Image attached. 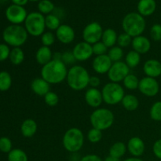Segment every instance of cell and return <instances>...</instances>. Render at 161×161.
<instances>
[{"label": "cell", "mask_w": 161, "mask_h": 161, "mask_svg": "<svg viewBox=\"0 0 161 161\" xmlns=\"http://www.w3.org/2000/svg\"><path fill=\"white\" fill-rule=\"evenodd\" d=\"M67 65L59 59H52L41 69L40 75L50 84H59L66 80L68 75Z\"/></svg>", "instance_id": "cell-1"}, {"label": "cell", "mask_w": 161, "mask_h": 161, "mask_svg": "<svg viewBox=\"0 0 161 161\" xmlns=\"http://www.w3.org/2000/svg\"><path fill=\"white\" fill-rule=\"evenodd\" d=\"M91 75L88 71L81 65H72L68 71L66 80L69 87L75 91L85 90L89 86Z\"/></svg>", "instance_id": "cell-2"}, {"label": "cell", "mask_w": 161, "mask_h": 161, "mask_svg": "<svg viewBox=\"0 0 161 161\" xmlns=\"http://www.w3.org/2000/svg\"><path fill=\"white\" fill-rule=\"evenodd\" d=\"M146 23L144 17L138 12H131L125 15L122 20L124 31L132 38L142 35L146 30Z\"/></svg>", "instance_id": "cell-3"}, {"label": "cell", "mask_w": 161, "mask_h": 161, "mask_svg": "<svg viewBox=\"0 0 161 161\" xmlns=\"http://www.w3.org/2000/svg\"><path fill=\"white\" fill-rule=\"evenodd\" d=\"M28 33L25 27L20 25H11L3 32V39L6 44L13 47H20L27 42Z\"/></svg>", "instance_id": "cell-4"}, {"label": "cell", "mask_w": 161, "mask_h": 161, "mask_svg": "<svg viewBox=\"0 0 161 161\" xmlns=\"http://www.w3.org/2000/svg\"><path fill=\"white\" fill-rule=\"evenodd\" d=\"M114 120L113 113L106 108H96L90 116V122L92 127L102 131L109 129L114 124Z\"/></svg>", "instance_id": "cell-5"}, {"label": "cell", "mask_w": 161, "mask_h": 161, "mask_svg": "<svg viewBox=\"0 0 161 161\" xmlns=\"http://www.w3.org/2000/svg\"><path fill=\"white\" fill-rule=\"evenodd\" d=\"M84 139V135L80 128L72 127L63 135L62 145L68 152L75 153L83 148Z\"/></svg>", "instance_id": "cell-6"}, {"label": "cell", "mask_w": 161, "mask_h": 161, "mask_svg": "<svg viewBox=\"0 0 161 161\" xmlns=\"http://www.w3.org/2000/svg\"><path fill=\"white\" fill-rule=\"evenodd\" d=\"M101 91L103 97V102L109 105L121 103L125 96L124 87L119 83L113 82L106 83Z\"/></svg>", "instance_id": "cell-7"}, {"label": "cell", "mask_w": 161, "mask_h": 161, "mask_svg": "<svg viewBox=\"0 0 161 161\" xmlns=\"http://www.w3.org/2000/svg\"><path fill=\"white\" fill-rule=\"evenodd\" d=\"M25 28L30 36L33 37L41 36L45 32V17L39 12L30 13L25 21Z\"/></svg>", "instance_id": "cell-8"}, {"label": "cell", "mask_w": 161, "mask_h": 161, "mask_svg": "<svg viewBox=\"0 0 161 161\" xmlns=\"http://www.w3.org/2000/svg\"><path fill=\"white\" fill-rule=\"evenodd\" d=\"M103 31L102 25L98 22H91L86 25L83 30L82 36H83V41L91 45L100 42L102 40Z\"/></svg>", "instance_id": "cell-9"}, {"label": "cell", "mask_w": 161, "mask_h": 161, "mask_svg": "<svg viewBox=\"0 0 161 161\" xmlns=\"http://www.w3.org/2000/svg\"><path fill=\"white\" fill-rule=\"evenodd\" d=\"M130 68L124 61L114 62L108 72V78L110 82L119 83L124 81L127 75L130 74Z\"/></svg>", "instance_id": "cell-10"}, {"label": "cell", "mask_w": 161, "mask_h": 161, "mask_svg": "<svg viewBox=\"0 0 161 161\" xmlns=\"http://www.w3.org/2000/svg\"><path fill=\"white\" fill-rule=\"evenodd\" d=\"M6 17L12 25H20L25 23L28 16L27 10L24 6L12 4L6 9Z\"/></svg>", "instance_id": "cell-11"}, {"label": "cell", "mask_w": 161, "mask_h": 161, "mask_svg": "<svg viewBox=\"0 0 161 161\" xmlns=\"http://www.w3.org/2000/svg\"><path fill=\"white\" fill-rule=\"evenodd\" d=\"M138 90L146 97H155L160 91V84L155 78L146 76L140 80Z\"/></svg>", "instance_id": "cell-12"}, {"label": "cell", "mask_w": 161, "mask_h": 161, "mask_svg": "<svg viewBox=\"0 0 161 161\" xmlns=\"http://www.w3.org/2000/svg\"><path fill=\"white\" fill-rule=\"evenodd\" d=\"M75 60L78 61H86L93 56L92 45L84 42H80L75 45L72 50Z\"/></svg>", "instance_id": "cell-13"}, {"label": "cell", "mask_w": 161, "mask_h": 161, "mask_svg": "<svg viewBox=\"0 0 161 161\" xmlns=\"http://www.w3.org/2000/svg\"><path fill=\"white\" fill-rule=\"evenodd\" d=\"M56 39L61 43L68 45L72 43L75 38V30L69 25H61V26L56 31Z\"/></svg>", "instance_id": "cell-14"}, {"label": "cell", "mask_w": 161, "mask_h": 161, "mask_svg": "<svg viewBox=\"0 0 161 161\" xmlns=\"http://www.w3.org/2000/svg\"><path fill=\"white\" fill-rule=\"evenodd\" d=\"M113 62L111 61L108 54L96 56L92 61V68L97 74L103 75L108 73Z\"/></svg>", "instance_id": "cell-15"}, {"label": "cell", "mask_w": 161, "mask_h": 161, "mask_svg": "<svg viewBox=\"0 0 161 161\" xmlns=\"http://www.w3.org/2000/svg\"><path fill=\"white\" fill-rule=\"evenodd\" d=\"M85 102L91 108H97L103 102L102 91L97 88L91 87L86 90L84 95Z\"/></svg>", "instance_id": "cell-16"}, {"label": "cell", "mask_w": 161, "mask_h": 161, "mask_svg": "<svg viewBox=\"0 0 161 161\" xmlns=\"http://www.w3.org/2000/svg\"><path fill=\"white\" fill-rule=\"evenodd\" d=\"M127 149L134 157H139L144 154L146 146L144 141L141 138L135 136L129 139L127 144Z\"/></svg>", "instance_id": "cell-17"}, {"label": "cell", "mask_w": 161, "mask_h": 161, "mask_svg": "<svg viewBox=\"0 0 161 161\" xmlns=\"http://www.w3.org/2000/svg\"><path fill=\"white\" fill-rule=\"evenodd\" d=\"M131 46L133 50L138 52L140 54H146L150 50L151 42L146 36L142 35L133 38Z\"/></svg>", "instance_id": "cell-18"}, {"label": "cell", "mask_w": 161, "mask_h": 161, "mask_svg": "<svg viewBox=\"0 0 161 161\" xmlns=\"http://www.w3.org/2000/svg\"><path fill=\"white\" fill-rule=\"evenodd\" d=\"M143 72L146 76L157 78L161 75V62L157 59H149L143 65Z\"/></svg>", "instance_id": "cell-19"}, {"label": "cell", "mask_w": 161, "mask_h": 161, "mask_svg": "<svg viewBox=\"0 0 161 161\" xmlns=\"http://www.w3.org/2000/svg\"><path fill=\"white\" fill-rule=\"evenodd\" d=\"M31 89L36 95L44 97L49 91H50V84L42 77H39L34 79L31 81Z\"/></svg>", "instance_id": "cell-20"}, {"label": "cell", "mask_w": 161, "mask_h": 161, "mask_svg": "<svg viewBox=\"0 0 161 161\" xmlns=\"http://www.w3.org/2000/svg\"><path fill=\"white\" fill-rule=\"evenodd\" d=\"M138 13L143 17H149L154 14L157 9L155 0H139L138 3Z\"/></svg>", "instance_id": "cell-21"}, {"label": "cell", "mask_w": 161, "mask_h": 161, "mask_svg": "<svg viewBox=\"0 0 161 161\" xmlns=\"http://www.w3.org/2000/svg\"><path fill=\"white\" fill-rule=\"evenodd\" d=\"M38 130L37 123L33 119H26L20 126V132L25 138H31L36 134Z\"/></svg>", "instance_id": "cell-22"}, {"label": "cell", "mask_w": 161, "mask_h": 161, "mask_svg": "<svg viewBox=\"0 0 161 161\" xmlns=\"http://www.w3.org/2000/svg\"><path fill=\"white\" fill-rule=\"evenodd\" d=\"M53 55L50 47L42 46L36 51V61H37L38 64L43 66L53 59Z\"/></svg>", "instance_id": "cell-23"}, {"label": "cell", "mask_w": 161, "mask_h": 161, "mask_svg": "<svg viewBox=\"0 0 161 161\" xmlns=\"http://www.w3.org/2000/svg\"><path fill=\"white\" fill-rule=\"evenodd\" d=\"M118 35L116 31L113 28H106L103 31L102 36V42L108 48L114 47L117 43Z\"/></svg>", "instance_id": "cell-24"}, {"label": "cell", "mask_w": 161, "mask_h": 161, "mask_svg": "<svg viewBox=\"0 0 161 161\" xmlns=\"http://www.w3.org/2000/svg\"><path fill=\"white\" fill-rule=\"evenodd\" d=\"M121 104L126 110L133 112L135 111L139 106V100L134 94H125Z\"/></svg>", "instance_id": "cell-25"}, {"label": "cell", "mask_w": 161, "mask_h": 161, "mask_svg": "<svg viewBox=\"0 0 161 161\" xmlns=\"http://www.w3.org/2000/svg\"><path fill=\"white\" fill-rule=\"evenodd\" d=\"M127 146L123 142H116L111 146L109 149V156L120 159L127 152Z\"/></svg>", "instance_id": "cell-26"}, {"label": "cell", "mask_w": 161, "mask_h": 161, "mask_svg": "<svg viewBox=\"0 0 161 161\" xmlns=\"http://www.w3.org/2000/svg\"><path fill=\"white\" fill-rule=\"evenodd\" d=\"M124 62L130 69H135L141 62V54L135 50H130L126 54Z\"/></svg>", "instance_id": "cell-27"}, {"label": "cell", "mask_w": 161, "mask_h": 161, "mask_svg": "<svg viewBox=\"0 0 161 161\" xmlns=\"http://www.w3.org/2000/svg\"><path fill=\"white\" fill-rule=\"evenodd\" d=\"M10 62L14 65H19L22 64L25 60V53L20 47H14L9 53Z\"/></svg>", "instance_id": "cell-28"}, {"label": "cell", "mask_w": 161, "mask_h": 161, "mask_svg": "<svg viewBox=\"0 0 161 161\" xmlns=\"http://www.w3.org/2000/svg\"><path fill=\"white\" fill-rule=\"evenodd\" d=\"M46 28H48L50 31H57L58 28L61 26V20L60 17L55 15L54 14H48L45 17Z\"/></svg>", "instance_id": "cell-29"}, {"label": "cell", "mask_w": 161, "mask_h": 161, "mask_svg": "<svg viewBox=\"0 0 161 161\" xmlns=\"http://www.w3.org/2000/svg\"><path fill=\"white\" fill-rule=\"evenodd\" d=\"M139 81L140 80L137 75H135V74L130 73L126 76V78L123 81V83L126 89L129 90V91H135V90L138 89Z\"/></svg>", "instance_id": "cell-30"}, {"label": "cell", "mask_w": 161, "mask_h": 161, "mask_svg": "<svg viewBox=\"0 0 161 161\" xmlns=\"http://www.w3.org/2000/svg\"><path fill=\"white\" fill-rule=\"evenodd\" d=\"M12 85V77L6 71L0 72V91H7Z\"/></svg>", "instance_id": "cell-31"}, {"label": "cell", "mask_w": 161, "mask_h": 161, "mask_svg": "<svg viewBox=\"0 0 161 161\" xmlns=\"http://www.w3.org/2000/svg\"><path fill=\"white\" fill-rule=\"evenodd\" d=\"M8 161H28V158L24 150L14 149L8 153Z\"/></svg>", "instance_id": "cell-32"}, {"label": "cell", "mask_w": 161, "mask_h": 161, "mask_svg": "<svg viewBox=\"0 0 161 161\" xmlns=\"http://www.w3.org/2000/svg\"><path fill=\"white\" fill-rule=\"evenodd\" d=\"M108 56L111 59V61L114 62H117V61H120L122 58H124V50L121 48L119 46H114V47L109 48L108 50Z\"/></svg>", "instance_id": "cell-33"}, {"label": "cell", "mask_w": 161, "mask_h": 161, "mask_svg": "<svg viewBox=\"0 0 161 161\" xmlns=\"http://www.w3.org/2000/svg\"><path fill=\"white\" fill-rule=\"evenodd\" d=\"M38 9H39V12L42 15L44 14L48 15V14H52V12L54 10L55 6L50 0H41L38 3Z\"/></svg>", "instance_id": "cell-34"}, {"label": "cell", "mask_w": 161, "mask_h": 161, "mask_svg": "<svg viewBox=\"0 0 161 161\" xmlns=\"http://www.w3.org/2000/svg\"><path fill=\"white\" fill-rule=\"evenodd\" d=\"M149 115L153 120L160 122L161 121V102H156L153 104L149 111Z\"/></svg>", "instance_id": "cell-35"}, {"label": "cell", "mask_w": 161, "mask_h": 161, "mask_svg": "<svg viewBox=\"0 0 161 161\" xmlns=\"http://www.w3.org/2000/svg\"><path fill=\"white\" fill-rule=\"evenodd\" d=\"M102 137H103V135H102V130L94 128V127L90 129L87 133V140L93 144L99 142L102 140Z\"/></svg>", "instance_id": "cell-36"}, {"label": "cell", "mask_w": 161, "mask_h": 161, "mask_svg": "<svg viewBox=\"0 0 161 161\" xmlns=\"http://www.w3.org/2000/svg\"><path fill=\"white\" fill-rule=\"evenodd\" d=\"M40 38L42 46L47 47H50L52 45H53L55 40H56V36L52 31H45L40 36Z\"/></svg>", "instance_id": "cell-37"}, {"label": "cell", "mask_w": 161, "mask_h": 161, "mask_svg": "<svg viewBox=\"0 0 161 161\" xmlns=\"http://www.w3.org/2000/svg\"><path fill=\"white\" fill-rule=\"evenodd\" d=\"M44 102L46 105L50 107H54L59 102V97L58 94L53 91H49L45 96H44Z\"/></svg>", "instance_id": "cell-38"}, {"label": "cell", "mask_w": 161, "mask_h": 161, "mask_svg": "<svg viewBox=\"0 0 161 161\" xmlns=\"http://www.w3.org/2000/svg\"><path fill=\"white\" fill-rule=\"evenodd\" d=\"M132 39H133V38H132L131 36H129L127 33L124 32L118 36L117 44L119 47H121V48L127 47L130 45H131Z\"/></svg>", "instance_id": "cell-39"}, {"label": "cell", "mask_w": 161, "mask_h": 161, "mask_svg": "<svg viewBox=\"0 0 161 161\" xmlns=\"http://www.w3.org/2000/svg\"><path fill=\"white\" fill-rule=\"evenodd\" d=\"M92 49L93 53H94V54L96 55V56H101V55L107 54L108 50V47H107L102 41L93 44Z\"/></svg>", "instance_id": "cell-40"}, {"label": "cell", "mask_w": 161, "mask_h": 161, "mask_svg": "<svg viewBox=\"0 0 161 161\" xmlns=\"http://www.w3.org/2000/svg\"><path fill=\"white\" fill-rule=\"evenodd\" d=\"M12 142L7 137L0 138V151L5 153H9L12 150Z\"/></svg>", "instance_id": "cell-41"}, {"label": "cell", "mask_w": 161, "mask_h": 161, "mask_svg": "<svg viewBox=\"0 0 161 161\" xmlns=\"http://www.w3.org/2000/svg\"><path fill=\"white\" fill-rule=\"evenodd\" d=\"M150 36L153 40L156 42L161 41V25L160 24H155L151 27Z\"/></svg>", "instance_id": "cell-42"}, {"label": "cell", "mask_w": 161, "mask_h": 161, "mask_svg": "<svg viewBox=\"0 0 161 161\" xmlns=\"http://www.w3.org/2000/svg\"><path fill=\"white\" fill-rule=\"evenodd\" d=\"M61 61L66 65H71V64H73L76 61V60L72 51H65L61 53Z\"/></svg>", "instance_id": "cell-43"}, {"label": "cell", "mask_w": 161, "mask_h": 161, "mask_svg": "<svg viewBox=\"0 0 161 161\" xmlns=\"http://www.w3.org/2000/svg\"><path fill=\"white\" fill-rule=\"evenodd\" d=\"M10 49L6 43H0V62L6 61L9 58Z\"/></svg>", "instance_id": "cell-44"}, {"label": "cell", "mask_w": 161, "mask_h": 161, "mask_svg": "<svg viewBox=\"0 0 161 161\" xmlns=\"http://www.w3.org/2000/svg\"><path fill=\"white\" fill-rule=\"evenodd\" d=\"M153 152L157 158L161 160V138L154 142L153 146Z\"/></svg>", "instance_id": "cell-45"}, {"label": "cell", "mask_w": 161, "mask_h": 161, "mask_svg": "<svg viewBox=\"0 0 161 161\" xmlns=\"http://www.w3.org/2000/svg\"><path fill=\"white\" fill-rule=\"evenodd\" d=\"M80 161H103L99 156L95 154H88L80 159Z\"/></svg>", "instance_id": "cell-46"}, {"label": "cell", "mask_w": 161, "mask_h": 161, "mask_svg": "<svg viewBox=\"0 0 161 161\" xmlns=\"http://www.w3.org/2000/svg\"><path fill=\"white\" fill-rule=\"evenodd\" d=\"M101 84V80L98 76H91L89 81V86H91L93 88H97Z\"/></svg>", "instance_id": "cell-47"}, {"label": "cell", "mask_w": 161, "mask_h": 161, "mask_svg": "<svg viewBox=\"0 0 161 161\" xmlns=\"http://www.w3.org/2000/svg\"><path fill=\"white\" fill-rule=\"evenodd\" d=\"M13 3V4L14 5H17V6H24L28 3V2L29 0H11Z\"/></svg>", "instance_id": "cell-48"}, {"label": "cell", "mask_w": 161, "mask_h": 161, "mask_svg": "<svg viewBox=\"0 0 161 161\" xmlns=\"http://www.w3.org/2000/svg\"><path fill=\"white\" fill-rule=\"evenodd\" d=\"M103 161H120V159L116 158V157H113L112 156L108 155Z\"/></svg>", "instance_id": "cell-49"}, {"label": "cell", "mask_w": 161, "mask_h": 161, "mask_svg": "<svg viewBox=\"0 0 161 161\" xmlns=\"http://www.w3.org/2000/svg\"><path fill=\"white\" fill-rule=\"evenodd\" d=\"M124 161H143L142 159H140L139 157H130V158H127Z\"/></svg>", "instance_id": "cell-50"}, {"label": "cell", "mask_w": 161, "mask_h": 161, "mask_svg": "<svg viewBox=\"0 0 161 161\" xmlns=\"http://www.w3.org/2000/svg\"><path fill=\"white\" fill-rule=\"evenodd\" d=\"M29 1H31V2H39V1H41V0H29Z\"/></svg>", "instance_id": "cell-51"}, {"label": "cell", "mask_w": 161, "mask_h": 161, "mask_svg": "<svg viewBox=\"0 0 161 161\" xmlns=\"http://www.w3.org/2000/svg\"><path fill=\"white\" fill-rule=\"evenodd\" d=\"M0 1H3H3H6V0H0Z\"/></svg>", "instance_id": "cell-52"}, {"label": "cell", "mask_w": 161, "mask_h": 161, "mask_svg": "<svg viewBox=\"0 0 161 161\" xmlns=\"http://www.w3.org/2000/svg\"><path fill=\"white\" fill-rule=\"evenodd\" d=\"M160 77H161V75H160Z\"/></svg>", "instance_id": "cell-53"}]
</instances>
